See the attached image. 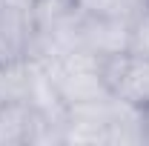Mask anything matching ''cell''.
<instances>
[{
	"label": "cell",
	"mask_w": 149,
	"mask_h": 146,
	"mask_svg": "<svg viewBox=\"0 0 149 146\" xmlns=\"http://www.w3.org/2000/svg\"><path fill=\"white\" fill-rule=\"evenodd\" d=\"M37 63L46 69L49 80L55 83L57 95L63 97L66 106L97 100V97L109 95L106 80H103V60L92 52H86L83 46L60 52L49 60H37Z\"/></svg>",
	"instance_id": "cell-1"
},
{
	"label": "cell",
	"mask_w": 149,
	"mask_h": 146,
	"mask_svg": "<svg viewBox=\"0 0 149 146\" xmlns=\"http://www.w3.org/2000/svg\"><path fill=\"white\" fill-rule=\"evenodd\" d=\"M103 80L112 97H120L141 109L149 106V57L123 52L103 60Z\"/></svg>",
	"instance_id": "cell-2"
},
{
	"label": "cell",
	"mask_w": 149,
	"mask_h": 146,
	"mask_svg": "<svg viewBox=\"0 0 149 146\" xmlns=\"http://www.w3.org/2000/svg\"><path fill=\"white\" fill-rule=\"evenodd\" d=\"M109 115L112 95L86 103H72L66 109L63 146H109Z\"/></svg>",
	"instance_id": "cell-3"
},
{
	"label": "cell",
	"mask_w": 149,
	"mask_h": 146,
	"mask_svg": "<svg viewBox=\"0 0 149 146\" xmlns=\"http://www.w3.org/2000/svg\"><path fill=\"white\" fill-rule=\"evenodd\" d=\"M80 46L100 60L129 52L132 17H83L80 15Z\"/></svg>",
	"instance_id": "cell-4"
},
{
	"label": "cell",
	"mask_w": 149,
	"mask_h": 146,
	"mask_svg": "<svg viewBox=\"0 0 149 146\" xmlns=\"http://www.w3.org/2000/svg\"><path fill=\"white\" fill-rule=\"evenodd\" d=\"M35 9L37 0H0V29L20 57L35 37Z\"/></svg>",
	"instance_id": "cell-5"
},
{
	"label": "cell",
	"mask_w": 149,
	"mask_h": 146,
	"mask_svg": "<svg viewBox=\"0 0 149 146\" xmlns=\"http://www.w3.org/2000/svg\"><path fill=\"white\" fill-rule=\"evenodd\" d=\"M29 83H32V72H29L26 57H15V60L0 63V106L26 103L29 100Z\"/></svg>",
	"instance_id": "cell-6"
},
{
	"label": "cell",
	"mask_w": 149,
	"mask_h": 146,
	"mask_svg": "<svg viewBox=\"0 0 149 146\" xmlns=\"http://www.w3.org/2000/svg\"><path fill=\"white\" fill-rule=\"evenodd\" d=\"M32 123L29 103H6L0 106V146H26Z\"/></svg>",
	"instance_id": "cell-7"
},
{
	"label": "cell",
	"mask_w": 149,
	"mask_h": 146,
	"mask_svg": "<svg viewBox=\"0 0 149 146\" xmlns=\"http://www.w3.org/2000/svg\"><path fill=\"white\" fill-rule=\"evenodd\" d=\"M83 17H135L146 0H72Z\"/></svg>",
	"instance_id": "cell-8"
},
{
	"label": "cell",
	"mask_w": 149,
	"mask_h": 146,
	"mask_svg": "<svg viewBox=\"0 0 149 146\" xmlns=\"http://www.w3.org/2000/svg\"><path fill=\"white\" fill-rule=\"evenodd\" d=\"M129 52L149 57V0L132 17V46H129Z\"/></svg>",
	"instance_id": "cell-9"
},
{
	"label": "cell",
	"mask_w": 149,
	"mask_h": 146,
	"mask_svg": "<svg viewBox=\"0 0 149 146\" xmlns=\"http://www.w3.org/2000/svg\"><path fill=\"white\" fill-rule=\"evenodd\" d=\"M15 57H20V55L15 52V46L9 43V37L3 35V29H0V63H6V60H15Z\"/></svg>",
	"instance_id": "cell-10"
},
{
	"label": "cell",
	"mask_w": 149,
	"mask_h": 146,
	"mask_svg": "<svg viewBox=\"0 0 149 146\" xmlns=\"http://www.w3.org/2000/svg\"><path fill=\"white\" fill-rule=\"evenodd\" d=\"M146 143H149V106H146Z\"/></svg>",
	"instance_id": "cell-11"
}]
</instances>
